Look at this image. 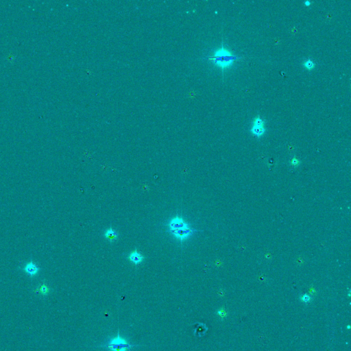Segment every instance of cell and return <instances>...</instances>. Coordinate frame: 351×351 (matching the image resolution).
<instances>
[{
  "mask_svg": "<svg viewBox=\"0 0 351 351\" xmlns=\"http://www.w3.org/2000/svg\"><path fill=\"white\" fill-rule=\"evenodd\" d=\"M217 314H218V315H219V317H220L221 318H226L227 313L224 309H220V310H218Z\"/></svg>",
  "mask_w": 351,
  "mask_h": 351,
  "instance_id": "12",
  "label": "cell"
},
{
  "mask_svg": "<svg viewBox=\"0 0 351 351\" xmlns=\"http://www.w3.org/2000/svg\"><path fill=\"white\" fill-rule=\"evenodd\" d=\"M239 58L237 56L233 55L222 45V48L218 49L210 59L217 65L224 69L231 66L235 60Z\"/></svg>",
  "mask_w": 351,
  "mask_h": 351,
  "instance_id": "1",
  "label": "cell"
},
{
  "mask_svg": "<svg viewBox=\"0 0 351 351\" xmlns=\"http://www.w3.org/2000/svg\"><path fill=\"white\" fill-rule=\"evenodd\" d=\"M253 124H254V126L263 127V125L265 124V122H264V120H262L260 117L258 116L255 119L254 122H253Z\"/></svg>",
  "mask_w": 351,
  "mask_h": 351,
  "instance_id": "10",
  "label": "cell"
},
{
  "mask_svg": "<svg viewBox=\"0 0 351 351\" xmlns=\"http://www.w3.org/2000/svg\"><path fill=\"white\" fill-rule=\"evenodd\" d=\"M193 233H194V231L190 227L187 228L180 229L172 232V233L174 235V237L176 239L181 240V241H184V240L187 239L188 237H189L192 235Z\"/></svg>",
  "mask_w": 351,
  "mask_h": 351,
  "instance_id": "5",
  "label": "cell"
},
{
  "mask_svg": "<svg viewBox=\"0 0 351 351\" xmlns=\"http://www.w3.org/2000/svg\"><path fill=\"white\" fill-rule=\"evenodd\" d=\"M22 270L28 276L34 277L36 276L38 274V272H40V268L36 265L35 262H34L33 261H30L25 263V265L23 266Z\"/></svg>",
  "mask_w": 351,
  "mask_h": 351,
  "instance_id": "4",
  "label": "cell"
},
{
  "mask_svg": "<svg viewBox=\"0 0 351 351\" xmlns=\"http://www.w3.org/2000/svg\"><path fill=\"white\" fill-rule=\"evenodd\" d=\"M305 5H306V6H310L311 2L309 1H306L305 2Z\"/></svg>",
  "mask_w": 351,
  "mask_h": 351,
  "instance_id": "15",
  "label": "cell"
},
{
  "mask_svg": "<svg viewBox=\"0 0 351 351\" xmlns=\"http://www.w3.org/2000/svg\"><path fill=\"white\" fill-rule=\"evenodd\" d=\"M49 287L47 286L45 283H43L42 285H40V287L38 288V289L36 290L38 292H39L43 296H46L49 293Z\"/></svg>",
  "mask_w": 351,
  "mask_h": 351,
  "instance_id": "9",
  "label": "cell"
},
{
  "mask_svg": "<svg viewBox=\"0 0 351 351\" xmlns=\"http://www.w3.org/2000/svg\"><path fill=\"white\" fill-rule=\"evenodd\" d=\"M104 236L108 241H114L115 240L117 239V238L118 237V235L113 229L112 228H110L105 232Z\"/></svg>",
  "mask_w": 351,
  "mask_h": 351,
  "instance_id": "7",
  "label": "cell"
},
{
  "mask_svg": "<svg viewBox=\"0 0 351 351\" xmlns=\"http://www.w3.org/2000/svg\"><path fill=\"white\" fill-rule=\"evenodd\" d=\"M144 259V257H143L141 255L139 254L136 250L134 251V252H132L131 254L129 255V259L131 260L133 263H135V265H137V264L140 263L141 262H142Z\"/></svg>",
  "mask_w": 351,
  "mask_h": 351,
  "instance_id": "6",
  "label": "cell"
},
{
  "mask_svg": "<svg viewBox=\"0 0 351 351\" xmlns=\"http://www.w3.org/2000/svg\"><path fill=\"white\" fill-rule=\"evenodd\" d=\"M135 345L131 344L125 339L120 337V334L117 335L113 339H110L109 343L105 346L111 351H128Z\"/></svg>",
  "mask_w": 351,
  "mask_h": 351,
  "instance_id": "2",
  "label": "cell"
},
{
  "mask_svg": "<svg viewBox=\"0 0 351 351\" xmlns=\"http://www.w3.org/2000/svg\"><path fill=\"white\" fill-rule=\"evenodd\" d=\"M189 227V224L183 218L178 216H176V218L172 219L170 222H169V228H170V231L171 233L173 231H177V230L187 228Z\"/></svg>",
  "mask_w": 351,
  "mask_h": 351,
  "instance_id": "3",
  "label": "cell"
},
{
  "mask_svg": "<svg viewBox=\"0 0 351 351\" xmlns=\"http://www.w3.org/2000/svg\"><path fill=\"white\" fill-rule=\"evenodd\" d=\"M304 66L306 67L307 69H309V70H311V69H313L314 66H315V63L312 61L311 60H305L304 62Z\"/></svg>",
  "mask_w": 351,
  "mask_h": 351,
  "instance_id": "11",
  "label": "cell"
},
{
  "mask_svg": "<svg viewBox=\"0 0 351 351\" xmlns=\"http://www.w3.org/2000/svg\"><path fill=\"white\" fill-rule=\"evenodd\" d=\"M265 129L263 127L259 126H252V129H251V132L257 136H261V135H263V133H265Z\"/></svg>",
  "mask_w": 351,
  "mask_h": 351,
  "instance_id": "8",
  "label": "cell"
},
{
  "mask_svg": "<svg viewBox=\"0 0 351 351\" xmlns=\"http://www.w3.org/2000/svg\"><path fill=\"white\" fill-rule=\"evenodd\" d=\"M298 161L296 159H293L292 161V164L294 165H297L298 164Z\"/></svg>",
  "mask_w": 351,
  "mask_h": 351,
  "instance_id": "14",
  "label": "cell"
},
{
  "mask_svg": "<svg viewBox=\"0 0 351 351\" xmlns=\"http://www.w3.org/2000/svg\"><path fill=\"white\" fill-rule=\"evenodd\" d=\"M311 298L310 296H309V295H307V294H304V295H303L302 296V298H301V300H302L303 301V302H305V303L309 302V301L311 300Z\"/></svg>",
  "mask_w": 351,
  "mask_h": 351,
  "instance_id": "13",
  "label": "cell"
}]
</instances>
